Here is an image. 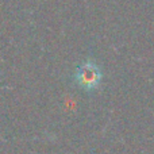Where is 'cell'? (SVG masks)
I'll return each mask as SVG.
<instances>
[{"label":"cell","instance_id":"obj_1","mask_svg":"<svg viewBox=\"0 0 154 154\" xmlns=\"http://www.w3.org/2000/svg\"><path fill=\"white\" fill-rule=\"evenodd\" d=\"M76 84L84 91H93L99 87L101 81L100 68L96 65L95 61L88 60L84 64H81L76 69L75 73Z\"/></svg>","mask_w":154,"mask_h":154}]
</instances>
